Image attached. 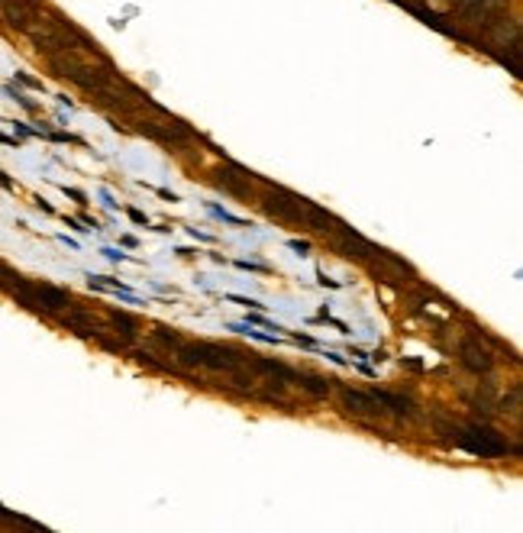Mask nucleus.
Instances as JSON below:
<instances>
[{"label":"nucleus","instance_id":"f257e3e1","mask_svg":"<svg viewBox=\"0 0 523 533\" xmlns=\"http://www.w3.org/2000/svg\"><path fill=\"white\" fill-rule=\"evenodd\" d=\"M178 365L181 369H210V372H239L246 365V356L239 349H229L223 343H207V339H184L178 346Z\"/></svg>","mask_w":523,"mask_h":533},{"label":"nucleus","instance_id":"f03ea898","mask_svg":"<svg viewBox=\"0 0 523 533\" xmlns=\"http://www.w3.org/2000/svg\"><path fill=\"white\" fill-rule=\"evenodd\" d=\"M452 433V443L459 449L472 452V456H481V459H498V456H507L513 449L507 436H501L498 430L491 427H481V423H472V427H456Z\"/></svg>","mask_w":523,"mask_h":533},{"label":"nucleus","instance_id":"7ed1b4c3","mask_svg":"<svg viewBox=\"0 0 523 533\" xmlns=\"http://www.w3.org/2000/svg\"><path fill=\"white\" fill-rule=\"evenodd\" d=\"M262 185L268 188V194L255 197L259 207H262V214L271 217V220H278V223L300 226V204H304V197L294 194V191H288V188H281V185H268V181H262Z\"/></svg>","mask_w":523,"mask_h":533},{"label":"nucleus","instance_id":"20e7f679","mask_svg":"<svg viewBox=\"0 0 523 533\" xmlns=\"http://www.w3.org/2000/svg\"><path fill=\"white\" fill-rule=\"evenodd\" d=\"M226 165L217 171V178H214V185L220 188V191H226V194H233V197H239V200H255L259 194H255V181L262 185V174H255V171H249V168H242V165H236V162H229V159H223Z\"/></svg>","mask_w":523,"mask_h":533},{"label":"nucleus","instance_id":"39448f33","mask_svg":"<svg viewBox=\"0 0 523 533\" xmlns=\"http://www.w3.org/2000/svg\"><path fill=\"white\" fill-rule=\"evenodd\" d=\"M481 339H487V336L478 327H472V336H465L462 343H459V362L475 375H484V372L494 369V356H491L487 346H481Z\"/></svg>","mask_w":523,"mask_h":533},{"label":"nucleus","instance_id":"423d86ee","mask_svg":"<svg viewBox=\"0 0 523 533\" xmlns=\"http://www.w3.org/2000/svg\"><path fill=\"white\" fill-rule=\"evenodd\" d=\"M61 323H65L72 333L87 336V339H94L97 333H100V330H107V320H103L100 313H94V310L81 307V304H68L65 313H61Z\"/></svg>","mask_w":523,"mask_h":533},{"label":"nucleus","instance_id":"0eeeda50","mask_svg":"<svg viewBox=\"0 0 523 533\" xmlns=\"http://www.w3.org/2000/svg\"><path fill=\"white\" fill-rule=\"evenodd\" d=\"M333 233H336V239H339L342 256H356V259H378V256H385V249H381V246H375L371 239H365L362 233H356L352 226H345L342 220L333 226Z\"/></svg>","mask_w":523,"mask_h":533},{"label":"nucleus","instance_id":"6e6552de","mask_svg":"<svg viewBox=\"0 0 523 533\" xmlns=\"http://www.w3.org/2000/svg\"><path fill=\"white\" fill-rule=\"evenodd\" d=\"M246 369H249L259 381H271V384H294L297 378V369H291V365L278 362V359H262V356H246Z\"/></svg>","mask_w":523,"mask_h":533},{"label":"nucleus","instance_id":"1a4fd4ad","mask_svg":"<svg viewBox=\"0 0 523 533\" xmlns=\"http://www.w3.org/2000/svg\"><path fill=\"white\" fill-rule=\"evenodd\" d=\"M368 391L375 395L381 410H391V414H397V417H416V407H413L410 398L397 395V391H385V388H368Z\"/></svg>","mask_w":523,"mask_h":533},{"label":"nucleus","instance_id":"9d476101","mask_svg":"<svg viewBox=\"0 0 523 533\" xmlns=\"http://www.w3.org/2000/svg\"><path fill=\"white\" fill-rule=\"evenodd\" d=\"M342 401L352 407V414H371V417H381L385 410L375 401L371 391H359V388H342Z\"/></svg>","mask_w":523,"mask_h":533},{"label":"nucleus","instance_id":"9b49d317","mask_svg":"<svg viewBox=\"0 0 523 533\" xmlns=\"http://www.w3.org/2000/svg\"><path fill=\"white\" fill-rule=\"evenodd\" d=\"M107 320H110V327H113V333H120L123 339H129V343H136V336H139V317H132V313L126 310H107Z\"/></svg>","mask_w":523,"mask_h":533},{"label":"nucleus","instance_id":"f8f14e48","mask_svg":"<svg viewBox=\"0 0 523 533\" xmlns=\"http://www.w3.org/2000/svg\"><path fill=\"white\" fill-rule=\"evenodd\" d=\"M297 388H304L310 398H326L333 391V378H320V375H304V372H297V378H294Z\"/></svg>","mask_w":523,"mask_h":533},{"label":"nucleus","instance_id":"ddd939ff","mask_svg":"<svg viewBox=\"0 0 523 533\" xmlns=\"http://www.w3.org/2000/svg\"><path fill=\"white\" fill-rule=\"evenodd\" d=\"M152 339H155L158 346H165L168 352H178V346L184 343V336H178V333H175V330L162 327V323H155V327H152Z\"/></svg>","mask_w":523,"mask_h":533},{"label":"nucleus","instance_id":"4468645a","mask_svg":"<svg viewBox=\"0 0 523 533\" xmlns=\"http://www.w3.org/2000/svg\"><path fill=\"white\" fill-rule=\"evenodd\" d=\"M207 210H210V214H214V217H220V220H223V223H233V226H249V223H246V220H242V217H233V214H229V210H223V207H217V204H210V207H207Z\"/></svg>","mask_w":523,"mask_h":533},{"label":"nucleus","instance_id":"2eb2a0df","mask_svg":"<svg viewBox=\"0 0 523 533\" xmlns=\"http://www.w3.org/2000/svg\"><path fill=\"white\" fill-rule=\"evenodd\" d=\"M229 301H236V304H242V307H252V310H262L265 304H259L255 298H239V294H229Z\"/></svg>","mask_w":523,"mask_h":533},{"label":"nucleus","instance_id":"dca6fc26","mask_svg":"<svg viewBox=\"0 0 523 533\" xmlns=\"http://www.w3.org/2000/svg\"><path fill=\"white\" fill-rule=\"evenodd\" d=\"M249 323H259V327H268V330H285L281 323H271V320H265L262 313H252V317H249Z\"/></svg>","mask_w":523,"mask_h":533},{"label":"nucleus","instance_id":"f3484780","mask_svg":"<svg viewBox=\"0 0 523 533\" xmlns=\"http://www.w3.org/2000/svg\"><path fill=\"white\" fill-rule=\"evenodd\" d=\"M291 249H294L297 256H310V242L307 239H291Z\"/></svg>","mask_w":523,"mask_h":533},{"label":"nucleus","instance_id":"a211bd4d","mask_svg":"<svg viewBox=\"0 0 523 533\" xmlns=\"http://www.w3.org/2000/svg\"><path fill=\"white\" fill-rule=\"evenodd\" d=\"M126 214H129V217H132V220H136V223H143V226H149V220H146V214H143V210H136V207H129V210H126Z\"/></svg>","mask_w":523,"mask_h":533},{"label":"nucleus","instance_id":"6ab92c4d","mask_svg":"<svg viewBox=\"0 0 523 533\" xmlns=\"http://www.w3.org/2000/svg\"><path fill=\"white\" fill-rule=\"evenodd\" d=\"M239 268H249V272H265V265H259V262H236Z\"/></svg>","mask_w":523,"mask_h":533},{"label":"nucleus","instance_id":"aec40b11","mask_svg":"<svg viewBox=\"0 0 523 533\" xmlns=\"http://www.w3.org/2000/svg\"><path fill=\"white\" fill-rule=\"evenodd\" d=\"M103 256H107V259H113V262H123V259H126V252H117V249H103Z\"/></svg>","mask_w":523,"mask_h":533},{"label":"nucleus","instance_id":"412c9836","mask_svg":"<svg viewBox=\"0 0 523 533\" xmlns=\"http://www.w3.org/2000/svg\"><path fill=\"white\" fill-rule=\"evenodd\" d=\"M65 191H68V188H65ZM68 197H75V200H78V204H87V200H84V194H81V191H68Z\"/></svg>","mask_w":523,"mask_h":533},{"label":"nucleus","instance_id":"4be33fe9","mask_svg":"<svg viewBox=\"0 0 523 533\" xmlns=\"http://www.w3.org/2000/svg\"><path fill=\"white\" fill-rule=\"evenodd\" d=\"M475 4H481V0H459V10H468V7H475Z\"/></svg>","mask_w":523,"mask_h":533}]
</instances>
